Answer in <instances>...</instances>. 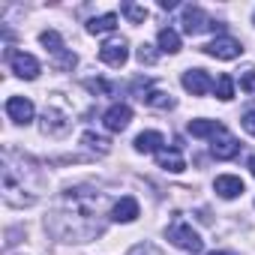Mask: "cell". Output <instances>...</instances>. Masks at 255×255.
Instances as JSON below:
<instances>
[{"label": "cell", "mask_w": 255, "mask_h": 255, "mask_svg": "<svg viewBox=\"0 0 255 255\" xmlns=\"http://www.w3.org/2000/svg\"><path fill=\"white\" fill-rule=\"evenodd\" d=\"M111 219H114V222H135V219H138V201H135L132 195H123V198L114 204Z\"/></svg>", "instance_id": "cell-15"}, {"label": "cell", "mask_w": 255, "mask_h": 255, "mask_svg": "<svg viewBox=\"0 0 255 255\" xmlns=\"http://www.w3.org/2000/svg\"><path fill=\"white\" fill-rule=\"evenodd\" d=\"M99 207H102V192H96L90 186H72L63 192L54 213L48 216V231L66 243L93 240L102 231Z\"/></svg>", "instance_id": "cell-1"}, {"label": "cell", "mask_w": 255, "mask_h": 255, "mask_svg": "<svg viewBox=\"0 0 255 255\" xmlns=\"http://www.w3.org/2000/svg\"><path fill=\"white\" fill-rule=\"evenodd\" d=\"M180 24H183V30H186L189 36H198V33H204V30L219 27V24H213L210 15H207L204 9H198V6H183V18H180Z\"/></svg>", "instance_id": "cell-6"}, {"label": "cell", "mask_w": 255, "mask_h": 255, "mask_svg": "<svg viewBox=\"0 0 255 255\" xmlns=\"http://www.w3.org/2000/svg\"><path fill=\"white\" fill-rule=\"evenodd\" d=\"M213 87H216V96H219L222 102H231V99H234V78H231L228 72H222Z\"/></svg>", "instance_id": "cell-23"}, {"label": "cell", "mask_w": 255, "mask_h": 255, "mask_svg": "<svg viewBox=\"0 0 255 255\" xmlns=\"http://www.w3.org/2000/svg\"><path fill=\"white\" fill-rule=\"evenodd\" d=\"M240 123H243V129L255 138V105H249L246 111H243V117H240Z\"/></svg>", "instance_id": "cell-26"}, {"label": "cell", "mask_w": 255, "mask_h": 255, "mask_svg": "<svg viewBox=\"0 0 255 255\" xmlns=\"http://www.w3.org/2000/svg\"><path fill=\"white\" fill-rule=\"evenodd\" d=\"M129 120H132V108L126 105V102H114V105L102 114L105 129H111V132H123L126 126H129Z\"/></svg>", "instance_id": "cell-10"}, {"label": "cell", "mask_w": 255, "mask_h": 255, "mask_svg": "<svg viewBox=\"0 0 255 255\" xmlns=\"http://www.w3.org/2000/svg\"><path fill=\"white\" fill-rule=\"evenodd\" d=\"M207 255H231V252H207Z\"/></svg>", "instance_id": "cell-30"}, {"label": "cell", "mask_w": 255, "mask_h": 255, "mask_svg": "<svg viewBox=\"0 0 255 255\" xmlns=\"http://www.w3.org/2000/svg\"><path fill=\"white\" fill-rule=\"evenodd\" d=\"M99 60L108 63V66H114V69H120L126 60H129V42H126V39H111V42H105V45L99 48Z\"/></svg>", "instance_id": "cell-9"}, {"label": "cell", "mask_w": 255, "mask_h": 255, "mask_svg": "<svg viewBox=\"0 0 255 255\" xmlns=\"http://www.w3.org/2000/svg\"><path fill=\"white\" fill-rule=\"evenodd\" d=\"M213 189L222 195V198H237V195H243V180L237 177V174H219L216 180H213Z\"/></svg>", "instance_id": "cell-14"}, {"label": "cell", "mask_w": 255, "mask_h": 255, "mask_svg": "<svg viewBox=\"0 0 255 255\" xmlns=\"http://www.w3.org/2000/svg\"><path fill=\"white\" fill-rule=\"evenodd\" d=\"M201 51H204V54H210V57H216V60H234V57H240V54H243V45H240L234 36H216V39H213V42H207Z\"/></svg>", "instance_id": "cell-7"}, {"label": "cell", "mask_w": 255, "mask_h": 255, "mask_svg": "<svg viewBox=\"0 0 255 255\" xmlns=\"http://www.w3.org/2000/svg\"><path fill=\"white\" fill-rule=\"evenodd\" d=\"M9 66H12V72H15L18 78H27V81H33V78H36V75L42 72L39 60H36L33 54H24V51L12 54V57H9Z\"/></svg>", "instance_id": "cell-11"}, {"label": "cell", "mask_w": 255, "mask_h": 255, "mask_svg": "<svg viewBox=\"0 0 255 255\" xmlns=\"http://www.w3.org/2000/svg\"><path fill=\"white\" fill-rule=\"evenodd\" d=\"M156 162H159V168H165V171H183L186 168V162H183V156H180V147H162L159 153H156Z\"/></svg>", "instance_id": "cell-16"}, {"label": "cell", "mask_w": 255, "mask_h": 255, "mask_svg": "<svg viewBox=\"0 0 255 255\" xmlns=\"http://www.w3.org/2000/svg\"><path fill=\"white\" fill-rule=\"evenodd\" d=\"M81 141H84V147H87V150H93V153H99V156H105V153L111 150V141H108L105 135H96V132H90V129L81 135Z\"/></svg>", "instance_id": "cell-22"}, {"label": "cell", "mask_w": 255, "mask_h": 255, "mask_svg": "<svg viewBox=\"0 0 255 255\" xmlns=\"http://www.w3.org/2000/svg\"><path fill=\"white\" fill-rule=\"evenodd\" d=\"M135 57H138V63H144V66H153L156 60H159V54L153 51V45H138V51H135Z\"/></svg>", "instance_id": "cell-25"}, {"label": "cell", "mask_w": 255, "mask_h": 255, "mask_svg": "<svg viewBox=\"0 0 255 255\" xmlns=\"http://www.w3.org/2000/svg\"><path fill=\"white\" fill-rule=\"evenodd\" d=\"M69 126H72V111L60 108L57 99H51L45 105V114H42V132L57 138V135H66L69 132Z\"/></svg>", "instance_id": "cell-4"}, {"label": "cell", "mask_w": 255, "mask_h": 255, "mask_svg": "<svg viewBox=\"0 0 255 255\" xmlns=\"http://www.w3.org/2000/svg\"><path fill=\"white\" fill-rule=\"evenodd\" d=\"M240 90H246V93H255V66H249V69L240 75Z\"/></svg>", "instance_id": "cell-27"}, {"label": "cell", "mask_w": 255, "mask_h": 255, "mask_svg": "<svg viewBox=\"0 0 255 255\" xmlns=\"http://www.w3.org/2000/svg\"><path fill=\"white\" fill-rule=\"evenodd\" d=\"M210 153H213L216 159H234V156L240 153V141L222 126V129L210 138Z\"/></svg>", "instance_id": "cell-8"}, {"label": "cell", "mask_w": 255, "mask_h": 255, "mask_svg": "<svg viewBox=\"0 0 255 255\" xmlns=\"http://www.w3.org/2000/svg\"><path fill=\"white\" fill-rule=\"evenodd\" d=\"M6 114H9L12 123H24L27 126L33 120V102L24 99V96H9L6 99Z\"/></svg>", "instance_id": "cell-12"}, {"label": "cell", "mask_w": 255, "mask_h": 255, "mask_svg": "<svg viewBox=\"0 0 255 255\" xmlns=\"http://www.w3.org/2000/svg\"><path fill=\"white\" fill-rule=\"evenodd\" d=\"M168 240L177 246V249H183V252H201L204 249V240H201V234L186 222V219H174L171 225H168Z\"/></svg>", "instance_id": "cell-3"}, {"label": "cell", "mask_w": 255, "mask_h": 255, "mask_svg": "<svg viewBox=\"0 0 255 255\" xmlns=\"http://www.w3.org/2000/svg\"><path fill=\"white\" fill-rule=\"evenodd\" d=\"M249 171H252V174H255V156H252V159H249Z\"/></svg>", "instance_id": "cell-29"}, {"label": "cell", "mask_w": 255, "mask_h": 255, "mask_svg": "<svg viewBox=\"0 0 255 255\" xmlns=\"http://www.w3.org/2000/svg\"><path fill=\"white\" fill-rule=\"evenodd\" d=\"M159 48H162L165 54H177V51H180V33H177L174 27H162V30H159Z\"/></svg>", "instance_id": "cell-21"}, {"label": "cell", "mask_w": 255, "mask_h": 255, "mask_svg": "<svg viewBox=\"0 0 255 255\" xmlns=\"http://www.w3.org/2000/svg\"><path fill=\"white\" fill-rule=\"evenodd\" d=\"M39 42L51 51V57H54V69H72V66L78 63V57L63 45V39H60L57 30H42V33H39Z\"/></svg>", "instance_id": "cell-5"}, {"label": "cell", "mask_w": 255, "mask_h": 255, "mask_svg": "<svg viewBox=\"0 0 255 255\" xmlns=\"http://www.w3.org/2000/svg\"><path fill=\"white\" fill-rule=\"evenodd\" d=\"M39 186H42V171L36 168V162L27 159L24 153L6 147L3 162H0V189H3L6 204H12V207L36 204Z\"/></svg>", "instance_id": "cell-2"}, {"label": "cell", "mask_w": 255, "mask_h": 255, "mask_svg": "<svg viewBox=\"0 0 255 255\" xmlns=\"http://www.w3.org/2000/svg\"><path fill=\"white\" fill-rule=\"evenodd\" d=\"M141 102L144 105H150V108H162V111H168V108H174V99H171V93H165V90H147L144 96H141Z\"/></svg>", "instance_id": "cell-19"}, {"label": "cell", "mask_w": 255, "mask_h": 255, "mask_svg": "<svg viewBox=\"0 0 255 255\" xmlns=\"http://www.w3.org/2000/svg\"><path fill=\"white\" fill-rule=\"evenodd\" d=\"M183 87H186L192 96H204V93L213 87V81H210V75H207L204 69H186V72H183Z\"/></svg>", "instance_id": "cell-13"}, {"label": "cell", "mask_w": 255, "mask_h": 255, "mask_svg": "<svg viewBox=\"0 0 255 255\" xmlns=\"http://www.w3.org/2000/svg\"><path fill=\"white\" fill-rule=\"evenodd\" d=\"M189 135L192 138H213L219 129H222V123L219 120H189Z\"/></svg>", "instance_id": "cell-17"}, {"label": "cell", "mask_w": 255, "mask_h": 255, "mask_svg": "<svg viewBox=\"0 0 255 255\" xmlns=\"http://www.w3.org/2000/svg\"><path fill=\"white\" fill-rule=\"evenodd\" d=\"M162 144H165V138H162V132H141L138 138H135V150L138 153H159L162 150Z\"/></svg>", "instance_id": "cell-18"}, {"label": "cell", "mask_w": 255, "mask_h": 255, "mask_svg": "<svg viewBox=\"0 0 255 255\" xmlns=\"http://www.w3.org/2000/svg\"><path fill=\"white\" fill-rule=\"evenodd\" d=\"M117 27V15L114 12H105V15H99V18H90L87 21V33H108V30H114Z\"/></svg>", "instance_id": "cell-20"}, {"label": "cell", "mask_w": 255, "mask_h": 255, "mask_svg": "<svg viewBox=\"0 0 255 255\" xmlns=\"http://www.w3.org/2000/svg\"><path fill=\"white\" fill-rule=\"evenodd\" d=\"M120 9H123V15H126V18L135 21V24H141V21L147 18V9H144V6H135V3H123Z\"/></svg>", "instance_id": "cell-24"}, {"label": "cell", "mask_w": 255, "mask_h": 255, "mask_svg": "<svg viewBox=\"0 0 255 255\" xmlns=\"http://www.w3.org/2000/svg\"><path fill=\"white\" fill-rule=\"evenodd\" d=\"M84 87H87V90H93V93H108V90H111L105 81H96V78H87V81H84Z\"/></svg>", "instance_id": "cell-28"}]
</instances>
